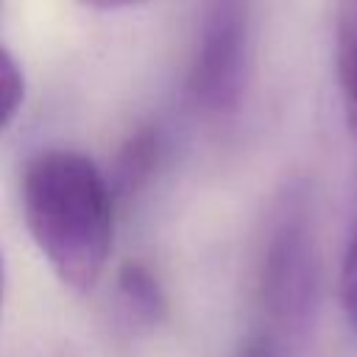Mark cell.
I'll return each mask as SVG.
<instances>
[{
	"label": "cell",
	"instance_id": "cell-6",
	"mask_svg": "<svg viewBox=\"0 0 357 357\" xmlns=\"http://www.w3.org/2000/svg\"><path fill=\"white\" fill-rule=\"evenodd\" d=\"M335 75L343 114L357 137V0H340L335 17Z\"/></svg>",
	"mask_w": 357,
	"mask_h": 357
},
{
	"label": "cell",
	"instance_id": "cell-2",
	"mask_svg": "<svg viewBox=\"0 0 357 357\" xmlns=\"http://www.w3.org/2000/svg\"><path fill=\"white\" fill-rule=\"evenodd\" d=\"M321 296V251L312 190L290 178L276 192L257 257V298L265 318L282 332L312 324Z\"/></svg>",
	"mask_w": 357,
	"mask_h": 357
},
{
	"label": "cell",
	"instance_id": "cell-9",
	"mask_svg": "<svg viewBox=\"0 0 357 357\" xmlns=\"http://www.w3.org/2000/svg\"><path fill=\"white\" fill-rule=\"evenodd\" d=\"M86 8H98V11H117V8H134V6H145L153 0H78Z\"/></svg>",
	"mask_w": 357,
	"mask_h": 357
},
{
	"label": "cell",
	"instance_id": "cell-10",
	"mask_svg": "<svg viewBox=\"0 0 357 357\" xmlns=\"http://www.w3.org/2000/svg\"><path fill=\"white\" fill-rule=\"evenodd\" d=\"M237 357H273V346H271V340L268 337H251L243 349H240V354Z\"/></svg>",
	"mask_w": 357,
	"mask_h": 357
},
{
	"label": "cell",
	"instance_id": "cell-5",
	"mask_svg": "<svg viewBox=\"0 0 357 357\" xmlns=\"http://www.w3.org/2000/svg\"><path fill=\"white\" fill-rule=\"evenodd\" d=\"M117 298L131 324L153 326L165 318L167 298L156 279V273L137 259H128L117 271Z\"/></svg>",
	"mask_w": 357,
	"mask_h": 357
},
{
	"label": "cell",
	"instance_id": "cell-3",
	"mask_svg": "<svg viewBox=\"0 0 357 357\" xmlns=\"http://www.w3.org/2000/svg\"><path fill=\"white\" fill-rule=\"evenodd\" d=\"M251 0H204L190 86L212 114H234L248 84Z\"/></svg>",
	"mask_w": 357,
	"mask_h": 357
},
{
	"label": "cell",
	"instance_id": "cell-7",
	"mask_svg": "<svg viewBox=\"0 0 357 357\" xmlns=\"http://www.w3.org/2000/svg\"><path fill=\"white\" fill-rule=\"evenodd\" d=\"M25 98V78L17 59L0 45V131L14 120Z\"/></svg>",
	"mask_w": 357,
	"mask_h": 357
},
{
	"label": "cell",
	"instance_id": "cell-1",
	"mask_svg": "<svg viewBox=\"0 0 357 357\" xmlns=\"http://www.w3.org/2000/svg\"><path fill=\"white\" fill-rule=\"evenodd\" d=\"M25 226L56 276L86 293L112 254L114 192L100 167L67 148L36 153L20 181Z\"/></svg>",
	"mask_w": 357,
	"mask_h": 357
},
{
	"label": "cell",
	"instance_id": "cell-11",
	"mask_svg": "<svg viewBox=\"0 0 357 357\" xmlns=\"http://www.w3.org/2000/svg\"><path fill=\"white\" fill-rule=\"evenodd\" d=\"M3 293H6V262L0 254V307H3Z\"/></svg>",
	"mask_w": 357,
	"mask_h": 357
},
{
	"label": "cell",
	"instance_id": "cell-8",
	"mask_svg": "<svg viewBox=\"0 0 357 357\" xmlns=\"http://www.w3.org/2000/svg\"><path fill=\"white\" fill-rule=\"evenodd\" d=\"M340 307L349 318V324L357 329V220L343 254V265H340Z\"/></svg>",
	"mask_w": 357,
	"mask_h": 357
},
{
	"label": "cell",
	"instance_id": "cell-4",
	"mask_svg": "<svg viewBox=\"0 0 357 357\" xmlns=\"http://www.w3.org/2000/svg\"><path fill=\"white\" fill-rule=\"evenodd\" d=\"M159 156H162V134L156 126H139L137 131H131L114 156L112 176H106L112 192L123 198L137 195L151 181Z\"/></svg>",
	"mask_w": 357,
	"mask_h": 357
}]
</instances>
